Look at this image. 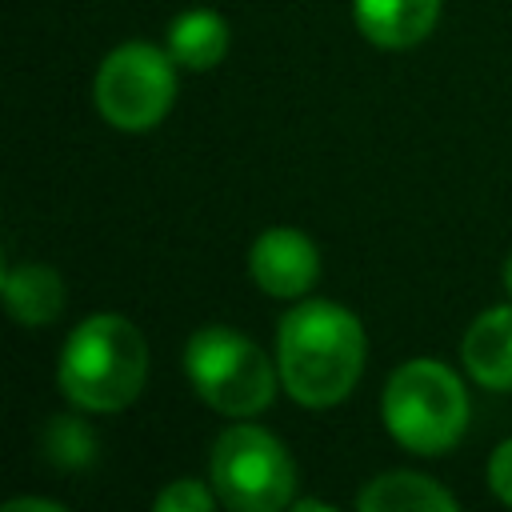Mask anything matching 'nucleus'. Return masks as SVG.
<instances>
[{"instance_id":"nucleus-7","label":"nucleus","mask_w":512,"mask_h":512,"mask_svg":"<svg viewBox=\"0 0 512 512\" xmlns=\"http://www.w3.org/2000/svg\"><path fill=\"white\" fill-rule=\"evenodd\" d=\"M248 272L268 296H304L320 272V256L304 232L268 228L248 252Z\"/></svg>"},{"instance_id":"nucleus-15","label":"nucleus","mask_w":512,"mask_h":512,"mask_svg":"<svg viewBox=\"0 0 512 512\" xmlns=\"http://www.w3.org/2000/svg\"><path fill=\"white\" fill-rule=\"evenodd\" d=\"M488 480H492V492H496L504 504H512V440H504V444L492 452Z\"/></svg>"},{"instance_id":"nucleus-13","label":"nucleus","mask_w":512,"mask_h":512,"mask_svg":"<svg viewBox=\"0 0 512 512\" xmlns=\"http://www.w3.org/2000/svg\"><path fill=\"white\" fill-rule=\"evenodd\" d=\"M44 452L56 468H88L96 460V436L76 416H56L44 428Z\"/></svg>"},{"instance_id":"nucleus-12","label":"nucleus","mask_w":512,"mask_h":512,"mask_svg":"<svg viewBox=\"0 0 512 512\" xmlns=\"http://www.w3.org/2000/svg\"><path fill=\"white\" fill-rule=\"evenodd\" d=\"M364 512H420V508H456V496L448 488H440L428 476H412V472H392V476H376L360 500Z\"/></svg>"},{"instance_id":"nucleus-17","label":"nucleus","mask_w":512,"mask_h":512,"mask_svg":"<svg viewBox=\"0 0 512 512\" xmlns=\"http://www.w3.org/2000/svg\"><path fill=\"white\" fill-rule=\"evenodd\" d=\"M504 284H508V292H512V256H508V264H504Z\"/></svg>"},{"instance_id":"nucleus-10","label":"nucleus","mask_w":512,"mask_h":512,"mask_svg":"<svg viewBox=\"0 0 512 512\" xmlns=\"http://www.w3.org/2000/svg\"><path fill=\"white\" fill-rule=\"evenodd\" d=\"M4 300L20 324L40 328V324H52L60 316L64 280L44 264H12L4 272Z\"/></svg>"},{"instance_id":"nucleus-9","label":"nucleus","mask_w":512,"mask_h":512,"mask_svg":"<svg viewBox=\"0 0 512 512\" xmlns=\"http://www.w3.org/2000/svg\"><path fill=\"white\" fill-rule=\"evenodd\" d=\"M464 364L484 388H512V304L488 308L464 336Z\"/></svg>"},{"instance_id":"nucleus-2","label":"nucleus","mask_w":512,"mask_h":512,"mask_svg":"<svg viewBox=\"0 0 512 512\" xmlns=\"http://www.w3.org/2000/svg\"><path fill=\"white\" fill-rule=\"evenodd\" d=\"M148 372V348L132 320L116 312L88 316L60 352V388L88 412H120L136 400Z\"/></svg>"},{"instance_id":"nucleus-16","label":"nucleus","mask_w":512,"mask_h":512,"mask_svg":"<svg viewBox=\"0 0 512 512\" xmlns=\"http://www.w3.org/2000/svg\"><path fill=\"white\" fill-rule=\"evenodd\" d=\"M4 508L8 512H20V508H52V512H60V504H52V500H8Z\"/></svg>"},{"instance_id":"nucleus-4","label":"nucleus","mask_w":512,"mask_h":512,"mask_svg":"<svg viewBox=\"0 0 512 512\" xmlns=\"http://www.w3.org/2000/svg\"><path fill=\"white\" fill-rule=\"evenodd\" d=\"M192 388L224 416H256L276 396V372L264 352L232 328H200L184 348Z\"/></svg>"},{"instance_id":"nucleus-11","label":"nucleus","mask_w":512,"mask_h":512,"mask_svg":"<svg viewBox=\"0 0 512 512\" xmlns=\"http://www.w3.org/2000/svg\"><path fill=\"white\" fill-rule=\"evenodd\" d=\"M224 52H228V24L212 8H192V12L172 20V28H168V56L176 64L204 72V68L220 64Z\"/></svg>"},{"instance_id":"nucleus-1","label":"nucleus","mask_w":512,"mask_h":512,"mask_svg":"<svg viewBox=\"0 0 512 512\" xmlns=\"http://www.w3.org/2000/svg\"><path fill=\"white\" fill-rule=\"evenodd\" d=\"M276 368L284 388L308 408L344 400L364 368L360 320L328 300L292 308L276 332Z\"/></svg>"},{"instance_id":"nucleus-14","label":"nucleus","mask_w":512,"mask_h":512,"mask_svg":"<svg viewBox=\"0 0 512 512\" xmlns=\"http://www.w3.org/2000/svg\"><path fill=\"white\" fill-rule=\"evenodd\" d=\"M212 492L196 480H176L156 496V512H212Z\"/></svg>"},{"instance_id":"nucleus-8","label":"nucleus","mask_w":512,"mask_h":512,"mask_svg":"<svg viewBox=\"0 0 512 512\" xmlns=\"http://www.w3.org/2000/svg\"><path fill=\"white\" fill-rule=\"evenodd\" d=\"M352 8L356 28L380 48L420 44L440 16V0H356Z\"/></svg>"},{"instance_id":"nucleus-5","label":"nucleus","mask_w":512,"mask_h":512,"mask_svg":"<svg viewBox=\"0 0 512 512\" xmlns=\"http://www.w3.org/2000/svg\"><path fill=\"white\" fill-rule=\"evenodd\" d=\"M212 484L240 512H276L292 500L296 468L272 432L236 424L212 448Z\"/></svg>"},{"instance_id":"nucleus-6","label":"nucleus","mask_w":512,"mask_h":512,"mask_svg":"<svg viewBox=\"0 0 512 512\" xmlns=\"http://www.w3.org/2000/svg\"><path fill=\"white\" fill-rule=\"evenodd\" d=\"M176 96L172 60L152 44H120L96 72V108L112 128H152Z\"/></svg>"},{"instance_id":"nucleus-3","label":"nucleus","mask_w":512,"mask_h":512,"mask_svg":"<svg viewBox=\"0 0 512 512\" xmlns=\"http://www.w3.org/2000/svg\"><path fill=\"white\" fill-rule=\"evenodd\" d=\"M384 424L408 452L440 456L468 428L464 384L440 360H408L384 388Z\"/></svg>"}]
</instances>
